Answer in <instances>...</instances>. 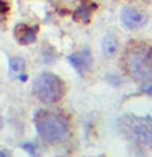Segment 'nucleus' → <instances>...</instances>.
Listing matches in <instances>:
<instances>
[{"instance_id": "dca6fc26", "label": "nucleus", "mask_w": 152, "mask_h": 157, "mask_svg": "<svg viewBox=\"0 0 152 157\" xmlns=\"http://www.w3.org/2000/svg\"><path fill=\"white\" fill-rule=\"evenodd\" d=\"M0 157H12V152L7 151V149H2L0 151Z\"/></svg>"}, {"instance_id": "1a4fd4ad", "label": "nucleus", "mask_w": 152, "mask_h": 157, "mask_svg": "<svg viewBox=\"0 0 152 157\" xmlns=\"http://www.w3.org/2000/svg\"><path fill=\"white\" fill-rule=\"evenodd\" d=\"M95 5H92L90 2H85V3H80L78 7L75 8L74 12V18L77 21H82V23H88L93 17V12H95Z\"/></svg>"}, {"instance_id": "4468645a", "label": "nucleus", "mask_w": 152, "mask_h": 157, "mask_svg": "<svg viewBox=\"0 0 152 157\" xmlns=\"http://www.w3.org/2000/svg\"><path fill=\"white\" fill-rule=\"evenodd\" d=\"M141 92L142 93H147V95H152V80L141 82Z\"/></svg>"}, {"instance_id": "9d476101", "label": "nucleus", "mask_w": 152, "mask_h": 157, "mask_svg": "<svg viewBox=\"0 0 152 157\" xmlns=\"http://www.w3.org/2000/svg\"><path fill=\"white\" fill-rule=\"evenodd\" d=\"M25 69H26V61L23 57L13 56L8 59V72L12 77H18L20 74L25 72Z\"/></svg>"}, {"instance_id": "7ed1b4c3", "label": "nucleus", "mask_w": 152, "mask_h": 157, "mask_svg": "<svg viewBox=\"0 0 152 157\" xmlns=\"http://www.w3.org/2000/svg\"><path fill=\"white\" fill-rule=\"evenodd\" d=\"M31 92L38 101L43 105H56L64 98L67 92L66 82L54 72H41L34 77Z\"/></svg>"}, {"instance_id": "f257e3e1", "label": "nucleus", "mask_w": 152, "mask_h": 157, "mask_svg": "<svg viewBox=\"0 0 152 157\" xmlns=\"http://www.w3.org/2000/svg\"><path fill=\"white\" fill-rule=\"evenodd\" d=\"M34 124L39 137L46 144H61L70 134V123L64 115L41 110L34 116Z\"/></svg>"}, {"instance_id": "423d86ee", "label": "nucleus", "mask_w": 152, "mask_h": 157, "mask_svg": "<svg viewBox=\"0 0 152 157\" xmlns=\"http://www.w3.org/2000/svg\"><path fill=\"white\" fill-rule=\"evenodd\" d=\"M39 28L38 25H28V23H18L13 29V36L18 44L21 46H29L38 41Z\"/></svg>"}, {"instance_id": "6e6552de", "label": "nucleus", "mask_w": 152, "mask_h": 157, "mask_svg": "<svg viewBox=\"0 0 152 157\" xmlns=\"http://www.w3.org/2000/svg\"><path fill=\"white\" fill-rule=\"evenodd\" d=\"M120 51V39L115 34L108 33L101 39V52L105 57H115Z\"/></svg>"}, {"instance_id": "2eb2a0df", "label": "nucleus", "mask_w": 152, "mask_h": 157, "mask_svg": "<svg viewBox=\"0 0 152 157\" xmlns=\"http://www.w3.org/2000/svg\"><path fill=\"white\" fill-rule=\"evenodd\" d=\"M8 12V3L3 2V0H0V21L5 18V15H7Z\"/></svg>"}, {"instance_id": "9b49d317", "label": "nucleus", "mask_w": 152, "mask_h": 157, "mask_svg": "<svg viewBox=\"0 0 152 157\" xmlns=\"http://www.w3.org/2000/svg\"><path fill=\"white\" fill-rule=\"evenodd\" d=\"M56 59H57V54L51 46H44L41 51H39V61H41L43 64H46V66L56 62Z\"/></svg>"}, {"instance_id": "0eeeda50", "label": "nucleus", "mask_w": 152, "mask_h": 157, "mask_svg": "<svg viewBox=\"0 0 152 157\" xmlns=\"http://www.w3.org/2000/svg\"><path fill=\"white\" fill-rule=\"evenodd\" d=\"M67 61L70 62V66L75 69V72L78 75H85V72L90 71L92 66H93V57H92V54L87 48L82 49L80 52H72L70 56L67 57Z\"/></svg>"}, {"instance_id": "39448f33", "label": "nucleus", "mask_w": 152, "mask_h": 157, "mask_svg": "<svg viewBox=\"0 0 152 157\" xmlns=\"http://www.w3.org/2000/svg\"><path fill=\"white\" fill-rule=\"evenodd\" d=\"M120 20L121 25L126 29H139L147 25V15L136 7H123L120 12Z\"/></svg>"}, {"instance_id": "20e7f679", "label": "nucleus", "mask_w": 152, "mask_h": 157, "mask_svg": "<svg viewBox=\"0 0 152 157\" xmlns=\"http://www.w3.org/2000/svg\"><path fill=\"white\" fill-rule=\"evenodd\" d=\"M120 128L136 144L152 149V118L126 115L120 120Z\"/></svg>"}, {"instance_id": "ddd939ff", "label": "nucleus", "mask_w": 152, "mask_h": 157, "mask_svg": "<svg viewBox=\"0 0 152 157\" xmlns=\"http://www.w3.org/2000/svg\"><path fill=\"white\" fill-rule=\"evenodd\" d=\"M106 80L110 82L111 85H115V87H120V85H121V77L116 75V74H108V75H106Z\"/></svg>"}, {"instance_id": "f3484780", "label": "nucleus", "mask_w": 152, "mask_h": 157, "mask_svg": "<svg viewBox=\"0 0 152 157\" xmlns=\"http://www.w3.org/2000/svg\"><path fill=\"white\" fill-rule=\"evenodd\" d=\"M0 128H2V116H0Z\"/></svg>"}, {"instance_id": "f8f14e48", "label": "nucleus", "mask_w": 152, "mask_h": 157, "mask_svg": "<svg viewBox=\"0 0 152 157\" xmlns=\"http://www.w3.org/2000/svg\"><path fill=\"white\" fill-rule=\"evenodd\" d=\"M23 149L26 151L31 157H38V149H36V146H34L33 142H25V144H23Z\"/></svg>"}, {"instance_id": "f03ea898", "label": "nucleus", "mask_w": 152, "mask_h": 157, "mask_svg": "<svg viewBox=\"0 0 152 157\" xmlns=\"http://www.w3.org/2000/svg\"><path fill=\"white\" fill-rule=\"evenodd\" d=\"M123 67L136 82L152 80V48L147 44H132L126 49Z\"/></svg>"}]
</instances>
